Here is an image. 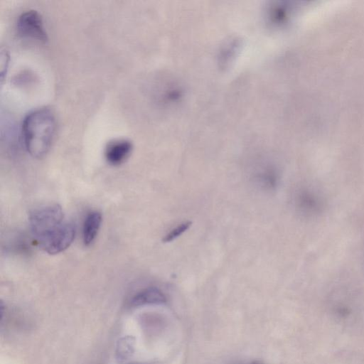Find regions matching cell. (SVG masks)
<instances>
[{
  "mask_svg": "<svg viewBox=\"0 0 364 364\" xmlns=\"http://www.w3.org/2000/svg\"><path fill=\"white\" fill-rule=\"evenodd\" d=\"M30 228L39 247L53 255L66 250L73 242L75 228L68 221L58 204L42 205L29 214Z\"/></svg>",
  "mask_w": 364,
  "mask_h": 364,
  "instance_id": "obj_1",
  "label": "cell"
},
{
  "mask_svg": "<svg viewBox=\"0 0 364 364\" xmlns=\"http://www.w3.org/2000/svg\"><path fill=\"white\" fill-rule=\"evenodd\" d=\"M55 128V115L48 107L36 109L26 116L22 132L26 148L32 156L40 159L48 152Z\"/></svg>",
  "mask_w": 364,
  "mask_h": 364,
  "instance_id": "obj_2",
  "label": "cell"
},
{
  "mask_svg": "<svg viewBox=\"0 0 364 364\" xmlns=\"http://www.w3.org/2000/svg\"><path fill=\"white\" fill-rule=\"evenodd\" d=\"M17 28L20 35L24 38L41 42L47 40L42 18L36 10L23 11L18 18Z\"/></svg>",
  "mask_w": 364,
  "mask_h": 364,
  "instance_id": "obj_3",
  "label": "cell"
},
{
  "mask_svg": "<svg viewBox=\"0 0 364 364\" xmlns=\"http://www.w3.org/2000/svg\"><path fill=\"white\" fill-rule=\"evenodd\" d=\"M132 150V142L125 139H117L109 141L105 151V159L113 166L123 163L130 155Z\"/></svg>",
  "mask_w": 364,
  "mask_h": 364,
  "instance_id": "obj_4",
  "label": "cell"
},
{
  "mask_svg": "<svg viewBox=\"0 0 364 364\" xmlns=\"http://www.w3.org/2000/svg\"><path fill=\"white\" fill-rule=\"evenodd\" d=\"M166 301L165 294L159 289L151 287L136 293L131 300V305L140 306L147 304H162Z\"/></svg>",
  "mask_w": 364,
  "mask_h": 364,
  "instance_id": "obj_5",
  "label": "cell"
},
{
  "mask_svg": "<svg viewBox=\"0 0 364 364\" xmlns=\"http://www.w3.org/2000/svg\"><path fill=\"white\" fill-rule=\"evenodd\" d=\"M102 223V215L97 211H92L86 216L82 228V238L85 245H91L95 240Z\"/></svg>",
  "mask_w": 364,
  "mask_h": 364,
  "instance_id": "obj_6",
  "label": "cell"
},
{
  "mask_svg": "<svg viewBox=\"0 0 364 364\" xmlns=\"http://www.w3.org/2000/svg\"><path fill=\"white\" fill-rule=\"evenodd\" d=\"M298 202L299 207L306 213H316L321 208V202L318 196L311 192H302Z\"/></svg>",
  "mask_w": 364,
  "mask_h": 364,
  "instance_id": "obj_7",
  "label": "cell"
},
{
  "mask_svg": "<svg viewBox=\"0 0 364 364\" xmlns=\"http://www.w3.org/2000/svg\"><path fill=\"white\" fill-rule=\"evenodd\" d=\"M134 338L130 336L120 338L116 346V355L120 360H127L134 352Z\"/></svg>",
  "mask_w": 364,
  "mask_h": 364,
  "instance_id": "obj_8",
  "label": "cell"
},
{
  "mask_svg": "<svg viewBox=\"0 0 364 364\" xmlns=\"http://www.w3.org/2000/svg\"><path fill=\"white\" fill-rule=\"evenodd\" d=\"M191 225V222L190 221L183 222L179 224L164 236L163 241L164 242H168L176 239L185 232L190 228Z\"/></svg>",
  "mask_w": 364,
  "mask_h": 364,
  "instance_id": "obj_9",
  "label": "cell"
},
{
  "mask_svg": "<svg viewBox=\"0 0 364 364\" xmlns=\"http://www.w3.org/2000/svg\"><path fill=\"white\" fill-rule=\"evenodd\" d=\"M251 364H264V363L259 362V361H255V362L252 363Z\"/></svg>",
  "mask_w": 364,
  "mask_h": 364,
  "instance_id": "obj_10",
  "label": "cell"
},
{
  "mask_svg": "<svg viewBox=\"0 0 364 364\" xmlns=\"http://www.w3.org/2000/svg\"><path fill=\"white\" fill-rule=\"evenodd\" d=\"M129 364H139V363H129Z\"/></svg>",
  "mask_w": 364,
  "mask_h": 364,
  "instance_id": "obj_11",
  "label": "cell"
}]
</instances>
